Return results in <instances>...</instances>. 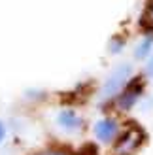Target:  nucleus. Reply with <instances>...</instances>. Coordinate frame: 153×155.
Returning <instances> with one entry per match:
<instances>
[{"mask_svg":"<svg viewBox=\"0 0 153 155\" xmlns=\"http://www.w3.org/2000/svg\"><path fill=\"white\" fill-rule=\"evenodd\" d=\"M131 76H132V66H131V64L125 63V64L116 66V70L108 76V80H106L104 85H102V91H100L102 98H112V97H116L117 93L129 83Z\"/></svg>","mask_w":153,"mask_h":155,"instance_id":"obj_1","label":"nucleus"},{"mask_svg":"<svg viewBox=\"0 0 153 155\" xmlns=\"http://www.w3.org/2000/svg\"><path fill=\"white\" fill-rule=\"evenodd\" d=\"M144 142V133L138 127H129L123 134L117 138L113 146V155H132Z\"/></svg>","mask_w":153,"mask_h":155,"instance_id":"obj_2","label":"nucleus"},{"mask_svg":"<svg viewBox=\"0 0 153 155\" xmlns=\"http://www.w3.org/2000/svg\"><path fill=\"white\" fill-rule=\"evenodd\" d=\"M142 91H144L142 83L136 80L125 93H121V97L117 98V106L121 108V110H131V108H134L136 102H138L140 97H142Z\"/></svg>","mask_w":153,"mask_h":155,"instance_id":"obj_3","label":"nucleus"},{"mask_svg":"<svg viewBox=\"0 0 153 155\" xmlns=\"http://www.w3.org/2000/svg\"><path fill=\"white\" fill-rule=\"evenodd\" d=\"M116 134H117V121L116 119L106 117V119L96 121V125H95V136L100 142H112L113 138H116Z\"/></svg>","mask_w":153,"mask_h":155,"instance_id":"obj_4","label":"nucleus"},{"mask_svg":"<svg viewBox=\"0 0 153 155\" xmlns=\"http://www.w3.org/2000/svg\"><path fill=\"white\" fill-rule=\"evenodd\" d=\"M57 121H59V125L63 127V129H66V130H78L83 125L81 117L76 112H72V110H63V112L59 114Z\"/></svg>","mask_w":153,"mask_h":155,"instance_id":"obj_5","label":"nucleus"},{"mask_svg":"<svg viewBox=\"0 0 153 155\" xmlns=\"http://www.w3.org/2000/svg\"><path fill=\"white\" fill-rule=\"evenodd\" d=\"M151 48H153V38H144V40L138 44L136 51H134V57L136 59H146L151 53Z\"/></svg>","mask_w":153,"mask_h":155,"instance_id":"obj_6","label":"nucleus"},{"mask_svg":"<svg viewBox=\"0 0 153 155\" xmlns=\"http://www.w3.org/2000/svg\"><path fill=\"white\" fill-rule=\"evenodd\" d=\"M144 23H146L148 27H153V0L149 2L148 10H146V15H144Z\"/></svg>","mask_w":153,"mask_h":155,"instance_id":"obj_7","label":"nucleus"},{"mask_svg":"<svg viewBox=\"0 0 153 155\" xmlns=\"http://www.w3.org/2000/svg\"><path fill=\"white\" fill-rule=\"evenodd\" d=\"M121 48H123V40H121V38H113L110 42V51L112 53H119Z\"/></svg>","mask_w":153,"mask_h":155,"instance_id":"obj_8","label":"nucleus"},{"mask_svg":"<svg viewBox=\"0 0 153 155\" xmlns=\"http://www.w3.org/2000/svg\"><path fill=\"white\" fill-rule=\"evenodd\" d=\"M36 155H72V153H68L66 150H45V151L36 153Z\"/></svg>","mask_w":153,"mask_h":155,"instance_id":"obj_9","label":"nucleus"},{"mask_svg":"<svg viewBox=\"0 0 153 155\" xmlns=\"http://www.w3.org/2000/svg\"><path fill=\"white\" fill-rule=\"evenodd\" d=\"M146 76L153 78V57L148 61V64H146Z\"/></svg>","mask_w":153,"mask_h":155,"instance_id":"obj_10","label":"nucleus"},{"mask_svg":"<svg viewBox=\"0 0 153 155\" xmlns=\"http://www.w3.org/2000/svg\"><path fill=\"white\" fill-rule=\"evenodd\" d=\"M4 136H6V129H4V125H2V121H0V142L4 140Z\"/></svg>","mask_w":153,"mask_h":155,"instance_id":"obj_11","label":"nucleus"}]
</instances>
